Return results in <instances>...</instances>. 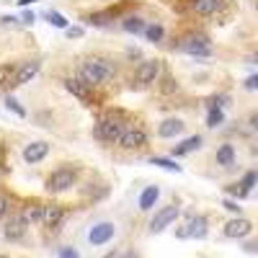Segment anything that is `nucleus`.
Returning <instances> with one entry per match:
<instances>
[{
	"label": "nucleus",
	"mask_w": 258,
	"mask_h": 258,
	"mask_svg": "<svg viewBox=\"0 0 258 258\" xmlns=\"http://www.w3.org/2000/svg\"><path fill=\"white\" fill-rule=\"evenodd\" d=\"M0 258H8V255H0Z\"/></svg>",
	"instance_id": "46"
},
{
	"label": "nucleus",
	"mask_w": 258,
	"mask_h": 258,
	"mask_svg": "<svg viewBox=\"0 0 258 258\" xmlns=\"http://www.w3.org/2000/svg\"><path fill=\"white\" fill-rule=\"evenodd\" d=\"M114 232H116V227L111 222H98V225L91 227L88 240H91V245H103V243H109L114 238Z\"/></svg>",
	"instance_id": "14"
},
{
	"label": "nucleus",
	"mask_w": 258,
	"mask_h": 258,
	"mask_svg": "<svg viewBox=\"0 0 258 258\" xmlns=\"http://www.w3.org/2000/svg\"><path fill=\"white\" fill-rule=\"evenodd\" d=\"M126 126L129 124L121 119V114H103L93 124V140L101 145H114V142H119Z\"/></svg>",
	"instance_id": "2"
},
{
	"label": "nucleus",
	"mask_w": 258,
	"mask_h": 258,
	"mask_svg": "<svg viewBox=\"0 0 258 258\" xmlns=\"http://www.w3.org/2000/svg\"><path fill=\"white\" fill-rule=\"evenodd\" d=\"M41 18H47V24H52L54 29H68L70 26V21L64 18L62 13H57V11H44V16Z\"/></svg>",
	"instance_id": "27"
},
{
	"label": "nucleus",
	"mask_w": 258,
	"mask_h": 258,
	"mask_svg": "<svg viewBox=\"0 0 258 258\" xmlns=\"http://www.w3.org/2000/svg\"><path fill=\"white\" fill-rule=\"evenodd\" d=\"M178 214H181V207L178 204H168V207H160V212L155 214L153 220H150V232H163L168 225H173L178 220Z\"/></svg>",
	"instance_id": "8"
},
{
	"label": "nucleus",
	"mask_w": 258,
	"mask_h": 258,
	"mask_svg": "<svg viewBox=\"0 0 258 258\" xmlns=\"http://www.w3.org/2000/svg\"><path fill=\"white\" fill-rule=\"evenodd\" d=\"M75 183H78V168L75 165H59L47 176L44 188L49 194H62V191H70Z\"/></svg>",
	"instance_id": "4"
},
{
	"label": "nucleus",
	"mask_w": 258,
	"mask_h": 258,
	"mask_svg": "<svg viewBox=\"0 0 258 258\" xmlns=\"http://www.w3.org/2000/svg\"><path fill=\"white\" fill-rule=\"evenodd\" d=\"M31 3H36V0H18V6H24V8H26V6H31Z\"/></svg>",
	"instance_id": "42"
},
{
	"label": "nucleus",
	"mask_w": 258,
	"mask_h": 258,
	"mask_svg": "<svg viewBox=\"0 0 258 258\" xmlns=\"http://www.w3.org/2000/svg\"><path fill=\"white\" fill-rule=\"evenodd\" d=\"M150 163L158 165V168H163V170H170V173H181V165H178L173 158H160V155H155V158H150Z\"/></svg>",
	"instance_id": "26"
},
{
	"label": "nucleus",
	"mask_w": 258,
	"mask_h": 258,
	"mask_svg": "<svg viewBox=\"0 0 258 258\" xmlns=\"http://www.w3.org/2000/svg\"><path fill=\"white\" fill-rule=\"evenodd\" d=\"M163 75V64L160 59H142L137 64V73H135V83L140 88H150V85H155Z\"/></svg>",
	"instance_id": "5"
},
{
	"label": "nucleus",
	"mask_w": 258,
	"mask_h": 258,
	"mask_svg": "<svg viewBox=\"0 0 258 258\" xmlns=\"http://www.w3.org/2000/svg\"><path fill=\"white\" fill-rule=\"evenodd\" d=\"M26 235V222H24V217H18L16 220H11L8 225H6V240H21Z\"/></svg>",
	"instance_id": "23"
},
{
	"label": "nucleus",
	"mask_w": 258,
	"mask_h": 258,
	"mask_svg": "<svg viewBox=\"0 0 258 258\" xmlns=\"http://www.w3.org/2000/svg\"><path fill=\"white\" fill-rule=\"evenodd\" d=\"M111 18H114V11H103V13H91L85 21H88L91 26H109Z\"/></svg>",
	"instance_id": "30"
},
{
	"label": "nucleus",
	"mask_w": 258,
	"mask_h": 258,
	"mask_svg": "<svg viewBox=\"0 0 258 258\" xmlns=\"http://www.w3.org/2000/svg\"><path fill=\"white\" fill-rule=\"evenodd\" d=\"M248 62H253V64H258V52H255L253 57H248Z\"/></svg>",
	"instance_id": "43"
},
{
	"label": "nucleus",
	"mask_w": 258,
	"mask_h": 258,
	"mask_svg": "<svg viewBox=\"0 0 258 258\" xmlns=\"http://www.w3.org/2000/svg\"><path fill=\"white\" fill-rule=\"evenodd\" d=\"M255 13H258V0H255Z\"/></svg>",
	"instance_id": "45"
},
{
	"label": "nucleus",
	"mask_w": 258,
	"mask_h": 258,
	"mask_svg": "<svg viewBox=\"0 0 258 258\" xmlns=\"http://www.w3.org/2000/svg\"><path fill=\"white\" fill-rule=\"evenodd\" d=\"M16 68H18V62H3V64H0V91L11 88L13 75H16Z\"/></svg>",
	"instance_id": "24"
},
{
	"label": "nucleus",
	"mask_w": 258,
	"mask_h": 258,
	"mask_svg": "<svg viewBox=\"0 0 258 258\" xmlns=\"http://www.w3.org/2000/svg\"><path fill=\"white\" fill-rule=\"evenodd\" d=\"M121 258H137L135 253H126V255H121Z\"/></svg>",
	"instance_id": "44"
},
{
	"label": "nucleus",
	"mask_w": 258,
	"mask_h": 258,
	"mask_svg": "<svg viewBox=\"0 0 258 258\" xmlns=\"http://www.w3.org/2000/svg\"><path fill=\"white\" fill-rule=\"evenodd\" d=\"M8 209H11V197L6 191H0V217H6Z\"/></svg>",
	"instance_id": "33"
},
{
	"label": "nucleus",
	"mask_w": 258,
	"mask_h": 258,
	"mask_svg": "<svg viewBox=\"0 0 258 258\" xmlns=\"http://www.w3.org/2000/svg\"><path fill=\"white\" fill-rule=\"evenodd\" d=\"M64 34H68L70 39H78V36H83V29L80 26H68V29H64Z\"/></svg>",
	"instance_id": "35"
},
{
	"label": "nucleus",
	"mask_w": 258,
	"mask_h": 258,
	"mask_svg": "<svg viewBox=\"0 0 258 258\" xmlns=\"http://www.w3.org/2000/svg\"><path fill=\"white\" fill-rule=\"evenodd\" d=\"M176 91H178V85H176V78L165 73V75L160 78V93L170 96V93H176Z\"/></svg>",
	"instance_id": "32"
},
{
	"label": "nucleus",
	"mask_w": 258,
	"mask_h": 258,
	"mask_svg": "<svg viewBox=\"0 0 258 258\" xmlns=\"http://www.w3.org/2000/svg\"><path fill=\"white\" fill-rule=\"evenodd\" d=\"M103 258H121V253H119V250H111L109 255H103Z\"/></svg>",
	"instance_id": "41"
},
{
	"label": "nucleus",
	"mask_w": 258,
	"mask_h": 258,
	"mask_svg": "<svg viewBox=\"0 0 258 258\" xmlns=\"http://www.w3.org/2000/svg\"><path fill=\"white\" fill-rule=\"evenodd\" d=\"M150 44H160L163 41V36H165V29L160 26V24H147V29H145V34H142Z\"/></svg>",
	"instance_id": "25"
},
{
	"label": "nucleus",
	"mask_w": 258,
	"mask_h": 258,
	"mask_svg": "<svg viewBox=\"0 0 258 258\" xmlns=\"http://www.w3.org/2000/svg\"><path fill=\"white\" fill-rule=\"evenodd\" d=\"M21 217H24L26 225H36V222H41V217H44V204H39V202L26 204L24 209H21Z\"/></svg>",
	"instance_id": "19"
},
{
	"label": "nucleus",
	"mask_w": 258,
	"mask_h": 258,
	"mask_svg": "<svg viewBox=\"0 0 258 258\" xmlns=\"http://www.w3.org/2000/svg\"><path fill=\"white\" fill-rule=\"evenodd\" d=\"M204 145V140H202V135H191V137H186V140H181L176 147H173V158H183V155H188V153H194V150H199Z\"/></svg>",
	"instance_id": "16"
},
{
	"label": "nucleus",
	"mask_w": 258,
	"mask_h": 258,
	"mask_svg": "<svg viewBox=\"0 0 258 258\" xmlns=\"http://www.w3.org/2000/svg\"><path fill=\"white\" fill-rule=\"evenodd\" d=\"M0 24H3V26H13V24H18V18L16 16H3V18H0Z\"/></svg>",
	"instance_id": "40"
},
{
	"label": "nucleus",
	"mask_w": 258,
	"mask_h": 258,
	"mask_svg": "<svg viewBox=\"0 0 258 258\" xmlns=\"http://www.w3.org/2000/svg\"><path fill=\"white\" fill-rule=\"evenodd\" d=\"M59 258H80V255H78V250H73V248H62V250H59Z\"/></svg>",
	"instance_id": "38"
},
{
	"label": "nucleus",
	"mask_w": 258,
	"mask_h": 258,
	"mask_svg": "<svg viewBox=\"0 0 258 258\" xmlns=\"http://www.w3.org/2000/svg\"><path fill=\"white\" fill-rule=\"evenodd\" d=\"M207 235V217H202V214L197 212H188L183 225L176 230V238L178 240H186V238H204Z\"/></svg>",
	"instance_id": "6"
},
{
	"label": "nucleus",
	"mask_w": 258,
	"mask_h": 258,
	"mask_svg": "<svg viewBox=\"0 0 258 258\" xmlns=\"http://www.w3.org/2000/svg\"><path fill=\"white\" fill-rule=\"evenodd\" d=\"M116 145H119L121 150H142V147L150 145V135L145 132L142 126H126Z\"/></svg>",
	"instance_id": "7"
},
{
	"label": "nucleus",
	"mask_w": 258,
	"mask_h": 258,
	"mask_svg": "<svg viewBox=\"0 0 258 258\" xmlns=\"http://www.w3.org/2000/svg\"><path fill=\"white\" fill-rule=\"evenodd\" d=\"M214 158H217V165L222 168H232L235 165V147L230 142H222L217 147V153H214Z\"/></svg>",
	"instance_id": "22"
},
{
	"label": "nucleus",
	"mask_w": 258,
	"mask_h": 258,
	"mask_svg": "<svg viewBox=\"0 0 258 258\" xmlns=\"http://www.w3.org/2000/svg\"><path fill=\"white\" fill-rule=\"evenodd\" d=\"M225 124V109H207V126L217 129Z\"/></svg>",
	"instance_id": "28"
},
{
	"label": "nucleus",
	"mask_w": 258,
	"mask_h": 258,
	"mask_svg": "<svg viewBox=\"0 0 258 258\" xmlns=\"http://www.w3.org/2000/svg\"><path fill=\"white\" fill-rule=\"evenodd\" d=\"M222 207H225L227 212H235V214H238V212H240V207H238V202H232V199H225V202H222Z\"/></svg>",
	"instance_id": "36"
},
{
	"label": "nucleus",
	"mask_w": 258,
	"mask_h": 258,
	"mask_svg": "<svg viewBox=\"0 0 258 258\" xmlns=\"http://www.w3.org/2000/svg\"><path fill=\"white\" fill-rule=\"evenodd\" d=\"M248 126L253 129V132H258V111H253V114L248 116Z\"/></svg>",
	"instance_id": "39"
},
{
	"label": "nucleus",
	"mask_w": 258,
	"mask_h": 258,
	"mask_svg": "<svg viewBox=\"0 0 258 258\" xmlns=\"http://www.w3.org/2000/svg\"><path fill=\"white\" fill-rule=\"evenodd\" d=\"M250 230H253V222L245 220V217H232V220H227L222 225V235H225V238H230V240L245 238V235H250Z\"/></svg>",
	"instance_id": "11"
},
{
	"label": "nucleus",
	"mask_w": 258,
	"mask_h": 258,
	"mask_svg": "<svg viewBox=\"0 0 258 258\" xmlns=\"http://www.w3.org/2000/svg\"><path fill=\"white\" fill-rule=\"evenodd\" d=\"M158 199H160V188H158V186H145L142 194H140V209H142V212L153 209V207L158 204Z\"/></svg>",
	"instance_id": "21"
},
{
	"label": "nucleus",
	"mask_w": 258,
	"mask_h": 258,
	"mask_svg": "<svg viewBox=\"0 0 258 258\" xmlns=\"http://www.w3.org/2000/svg\"><path fill=\"white\" fill-rule=\"evenodd\" d=\"M230 101H232V98H230L227 93H214V96H209V98L204 101V106H207V109H225Z\"/></svg>",
	"instance_id": "29"
},
{
	"label": "nucleus",
	"mask_w": 258,
	"mask_h": 258,
	"mask_svg": "<svg viewBox=\"0 0 258 258\" xmlns=\"http://www.w3.org/2000/svg\"><path fill=\"white\" fill-rule=\"evenodd\" d=\"M176 52L191 54V57H209V54H212V39H209L204 31H186V34L178 39Z\"/></svg>",
	"instance_id": "3"
},
{
	"label": "nucleus",
	"mask_w": 258,
	"mask_h": 258,
	"mask_svg": "<svg viewBox=\"0 0 258 258\" xmlns=\"http://www.w3.org/2000/svg\"><path fill=\"white\" fill-rule=\"evenodd\" d=\"M62 83H64V88H68L78 101L88 103V106H96V103H93V101H96V96H93V85H88V83L80 80V78H64Z\"/></svg>",
	"instance_id": "9"
},
{
	"label": "nucleus",
	"mask_w": 258,
	"mask_h": 258,
	"mask_svg": "<svg viewBox=\"0 0 258 258\" xmlns=\"http://www.w3.org/2000/svg\"><path fill=\"white\" fill-rule=\"evenodd\" d=\"M21 21H24L26 26H31V24H36V13H31V11H24V16H21Z\"/></svg>",
	"instance_id": "34"
},
{
	"label": "nucleus",
	"mask_w": 258,
	"mask_h": 258,
	"mask_svg": "<svg viewBox=\"0 0 258 258\" xmlns=\"http://www.w3.org/2000/svg\"><path fill=\"white\" fill-rule=\"evenodd\" d=\"M62 220H64V207L62 204H44V217H41V222L47 227H59Z\"/></svg>",
	"instance_id": "17"
},
{
	"label": "nucleus",
	"mask_w": 258,
	"mask_h": 258,
	"mask_svg": "<svg viewBox=\"0 0 258 258\" xmlns=\"http://www.w3.org/2000/svg\"><path fill=\"white\" fill-rule=\"evenodd\" d=\"M121 29H124L126 34L140 36V34H145V29H147V21H145L142 16H124V18H121Z\"/></svg>",
	"instance_id": "20"
},
{
	"label": "nucleus",
	"mask_w": 258,
	"mask_h": 258,
	"mask_svg": "<svg viewBox=\"0 0 258 258\" xmlns=\"http://www.w3.org/2000/svg\"><path fill=\"white\" fill-rule=\"evenodd\" d=\"M183 132H186V124H183V119H178V116L163 119V121L158 124V137H160V140H173V137H178V135H183Z\"/></svg>",
	"instance_id": "12"
},
{
	"label": "nucleus",
	"mask_w": 258,
	"mask_h": 258,
	"mask_svg": "<svg viewBox=\"0 0 258 258\" xmlns=\"http://www.w3.org/2000/svg\"><path fill=\"white\" fill-rule=\"evenodd\" d=\"M39 70H41V59H39V57H36V59H24V62H18L11 88H21V85H26Z\"/></svg>",
	"instance_id": "10"
},
{
	"label": "nucleus",
	"mask_w": 258,
	"mask_h": 258,
	"mask_svg": "<svg viewBox=\"0 0 258 258\" xmlns=\"http://www.w3.org/2000/svg\"><path fill=\"white\" fill-rule=\"evenodd\" d=\"M49 155V142H44V140H36V142H29L26 147H24V160L29 163V165H36V163H41Z\"/></svg>",
	"instance_id": "13"
},
{
	"label": "nucleus",
	"mask_w": 258,
	"mask_h": 258,
	"mask_svg": "<svg viewBox=\"0 0 258 258\" xmlns=\"http://www.w3.org/2000/svg\"><path fill=\"white\" fill-rule=\"evenodd\" d=\"M255 181H258V170H248V173H245L238 183L227 186V191L232 194V197H238V199H245L248 194H250V188L255 186Z\"/></svg>",
	"instance_id": "15"
},
{
	"label": "nucleus",
	"mask_w": 258,
	"mask_h": 258,
	"mask_svg": "<svg viewBox=\"0 0 258 258\" xmlns=\"http://www.w3.org/2000/svg\"><path fill=\"white\" fill-rule=\"evenodd\" d=\"M243 85H245L248 91H258V75H250V78H248Z\"/></svg>",
	"instance_id": "37"
},
{
	"label": "nucleus",
	"mask_w": 258,
	"mask_h": 258,
	"mask_svg": "<svg viewBox=\"0 0 258 258\" xmlns=\"http://www.w3.org/2000/svg\"><path fill=\"white\" fill-rule=\"evenodd\" d=\"M220 8H222V0H194V3H191V11L197 16H202V18L214 16Z\"/></svg>",
	"instance_id": "18"
},
{
	"label": "nucleus",
	"mask_w": 258,
	"mask_h": 258,
	"mask_svg": "<svg viewBox=\"0 0 258 258\" xmlns=\"http://www.w3.org/2000/svg\"><path fill=\"white\" fill-rule=\"evenodd\" d=\"M78 78L93 85V88H101V85H109L116 78V68H114V62L103 59V57H85L78 64Z\"/></svg>",
	"instance_id": "1"
},
{
	"label": "nucleus",
	"mask_w": 258,
	"mask_h": 258,
	"mask_svg": "<svg viewBox=\"0 0 258 258\" xmlns=\"http://www.w3.org/2000/svg\"><path fill=\"white\" fill-rule=\"evenodd\" d=\"M6 109H8V111H13L18 119H26V109L18 103V98H16V96H6Z\"/></svg>",
	"instance_id": "31"
}]
</instances>
